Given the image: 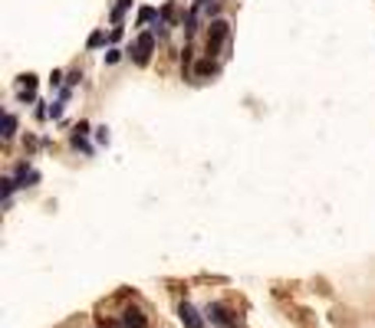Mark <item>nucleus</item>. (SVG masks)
<instances>
[{
    "label": "nucleus",
    "instance_id": "1",
    "mask_svg": "<svg viewBox=\"0 0 375 328\" xmlns=\"http://www.w3.org/2000/svg\"><path fill=\"white\" fill-rule=\"evenodd\" d=\"M132 62L135 66H148L151 53H155V33H138V40L132 43Z\"/></svg>",
    "mask_w": 375,
    "mask_h": 328
},
{
    "label": "nucleus",
    "instance_id": "2",
    "mask_svg": "<svg viewBox=\"0 0 375 328\" xmlns=\"http://www.w3.org/2000/svg\"><path fill=\"white\" fill-rule=\"evenodd\" d=\"M227 33H231V26H227V20H211V26H207V56H217L221 46L227 43Z\"/></svg>",
    "mask_w": 375,
    "mask_h": 328
},
{
    "label": "nucleus",
    "instance_id": "3",
    "mask_svg": "<svg viewBox=\"0 0 375 328\" xmlns=\"http://www.w3.org/2000/svg\"><path fill=\"white\" fill-rule=\"evenodd\" d=\"M17 95H20V102H33V99H37V76H33V72L20 76V82H17Z\"/></svg>",
    "mask_w": 375,
    "mask_h": 328
},
{
    "label": "nucleus",
    "instance_id": "4",
    "mask_svg": "<svg viewBox=\"0 0 375 328\" xmlns=\"http://www.w3.org/2000/svg\"><path fill=\"white\" fill-rule=\"evenodd\" d=\"M178 318H181L184 328H204V318H201L198 309H194V305H188V302L178 305Z\"/></svg>",
    "mask_w": 375,
    "mask_h": 328
},
{
    "label": "nucleus",
    "instance_id": "5",
    "mask_svg": "<svg viewBox=\"0 0 375 328\" xmlns=\"http://www.w3.org/2000/svg\"><path fill=\"white\" fill-rule=\"evenodd\" d=\"M207 318H211L214 325H231V309H227V305H221V302H211L207 305Z\"/></svg>",
    "mask_w": 375,
    "mask_h": 328
},
{
    "label": "nucleus",
    "instance_id": "6",
    "mask_svg": "<svg viewBox=\"0 0 375 328\" xmlns=\"http://www.w3.org/2000/svg\"><path fill=\"white\" fill-rule=\"evenodd\" d=\"M33 184H40V174L30 164H20L17 167V187H33Z\"/></svg>",
    "mask_w": 375,
    "mask_h": 328
},
{
    "label": "nucleus",
    "instance_id": "7",
    "mask_svg": "<svg viewBox=\"0 0 375 328\" xmlns=\"http://www.w3.org/2000/svg\"><path fill=\"white\" fill-rule=\"evenodd\" d=\"M122 328H145L142 309H125V312H122Z\"/></svg>",
    "mask_w": 375,
    "mask_h": 328
},
{
    "label": "nucleus",
    "instance_id": "8",
    "mask_svg": "<svg viewBox=\"0 0 375 328\" xmlns=\"http://www.w3.org/2000/svg\"><path fill=\"white\" fill-rule=\"evenodd\" d=\"M214 72H217V62H214L211 56H207V59H201L198 66H194V76H198V79H211Z\"/></svg>",
    "mask_w": 375,
    "mask_h": 328
},
{
    "label": "nucleus",
    "instance_id": "9",
    "mask_svg": "<svg viewBox=\"0 0 375 328\" xmlns=\"http://www.w3.org/2000/svg\"><path fill=\"white\" fill-rule=\"evenodd\" d=\"M162 20V13L155 10V7H142L138 10V26H148V23H158Z\"/></svg>",
    "mask_w": 375,
    "mask_h": 328
},
{
    "label": "nucleus",
    "instance_id": "10",
    "mask_svg": "<svg viewBox=\"0 0 375 328\" xmlns=\"http://www.w3.org/2000/svg\"><path fill=\"white\" fill-rule=\"evenodd\" d=\"M0 191H4V204L10 207V197H13V191H17V177H4L0 180Z\"/></svg>",
    "mask_w": 375,
    "mask_h": 328
},
{
    "label": "nucleus",
    "instance_id": "11",
    "mask_svg": "<svg viewBox=\"0 0 375 328\" xmlns=\"http://www.w3.org/2000/svg\"><path fill=\"white\" fill-rule=\"evenodd\" d=\"M13 135H17V115H13V112H7V115H4V138L10 141Z\"/></svg>",
    "mask_w": 375,
    "mask_h": 328
},
{
    "label": "nucleus",
    "instance_id": "12",
    "mask_svg": "<svg viewBox=\"0 0 375 328\" xmlns=\"http://www.w3.org/2000/svg\"><path fill=\"white\" fill-rule=\"evenodd\" d=\"M69 144H73L76 151H86V155L92 151V148H89V141H86V135H79V131H73V135H69Z\"/></svg>",
    "mask_w": 375,
    "mask_h": 328
},
{
    "label": "nucleus",
    "instance_id": "13",
    "mask_svg": "<svg viewBox=\"0 0 375 328\" xmlns=\"http://www.w3.org/2000/svg\"><path fill=\"white\" fill-rule=\"evenodd\" d=\"M102 43H106V33H102V30H96V33H92V37H89V40H86V46H89V50H99V46H102Z\"/></svg>",
    "mask_w": 375,
    "mask_h": 328
},
{
    "label": "nucleus",
    "instance_id": "14",
    "mask_svg": "<svg viewBox=\"0 0 375 328\" xmlns=\"http://www.w3.org/2000/svg\"><path fill=\"white\" fill-rule=\"evenodd\" d=\"M191 59H194V50H191V46H184V53H181V69H184V76L191 72Z\"/></svg>",
    "mask_w": 375,
    "mask_h": 328
},
{
    "label": "nucleus",
    "instance_id": "15",
    "mask_svg": "<svg viewBox=\"0 0 375 328\" xmlns=\"http://www.w3.org/2000/svg\"><path fill=\"white\" fill-rule=\"evenodd\" d=\"M129 7H132V0H119V7H115V10H112V20H115V23H119V20H122V13L129 10Z\"/></svg>",
    "mask_w": 375,
    "mask_h": 328
},
{
    "label": "nucleus",
    "instance_id": "16",
    "mask_svg": "<svg viewBox=\"0 0 375 328\" xmlns=\"http://www.w3.org/2000/svg\"><path fill=\"white\" fill-rule=\"evenodd\" d=\"M119 59H122V50H115V46H112V50L106 53V62H119Z\"/></svg>",
    "mask_w": 375,
    "mask_h": 328
},
{
    "label": "nucleus",
    "instance_id": "17",
    "mask_svg": "<svg viewBox=\"0 0 375 328\" xmlns=\"http://www.w3.org/2000/svg\"><path fill=\"white\" fill-rule=\"evenodd\" d=\"M63 102H66V99L53 102V108H50V118H59V115H63Z\"/></svg>",
    "mask_w": 375,
    "mask_h": 328
},
{
    "label": "nucleus",
    "instance_id": "18",
    "mask_svg": "<svg viewBox=\"0 0 375 328\" xmlns=\"http://www.w3.org/2000/svg\"><path fill=\"white\" fill-rule=\"evenodd\" d=\"M171 17H175V4H165L162 7V20H171Z\"/></svg>",
    "mask_w": 375,
    "mask_h": 328
},
{
    "label": "nucleus",
    "instance_id": "19",
    "mask_svg": "<svg viewBox=\"0 0 375 328\" xmlns=\"http://www.w3.org/2000/svg\"><path fill=\"white\" fill-rule=\"evenodd\" d=\"M96 141L106 144V141H109V131H106V128H96Z\"/></svg>",
    "mask_w": 375,
    "mask_h": 328
},
{
    "label": "nucleus",
    "instance_id": "20",
    "mask_svg": "<svg viewBox=\"0 0 375 328\" xmlns=\"http://www.w3.org/2000/svg\"><path fill=\"white\" fill-rule=\"evenodd\" d=\"M109 40H112V43H119V40H122V26H115V30L109 33Z\"/></svg>",
    "mask_w": 375,
    "mask_h": 328
},
{
    "label": "nucleus",
    "instance_id": "21",
    "mask_svg": "<svg viewBox=\"0 0 375 328\" xmlns=\"http://www.w3.org/2000/svg\"><path fill=\"white\" fill-rule=\"evenodd\" d=\"M201 4H207V0H194V7H201Z\"/></svg>",
    "mask_w": 375,
    "mask_h": 328
}]
</instances>
